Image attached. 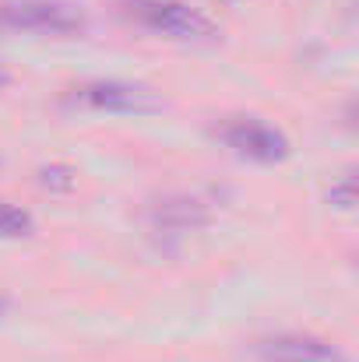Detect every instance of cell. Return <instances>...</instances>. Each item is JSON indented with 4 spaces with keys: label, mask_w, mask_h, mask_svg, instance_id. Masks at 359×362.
I'll return each instance as SVG.
<instances>
[{
    "label": "cell",
    "mask_w": 359,
    "mask_h": 362,
    "mask_svg": "<svg viewBox=\"0 0 359 362\" xmlns=\"http://www.w3.org/2000/svg\"><path fill=\"white\" fill-rule=\"evenodd\" d=\"M127 14L137 18L144 28L183 42H208L219 35V25L183 0H127Z\"/></svg>",
    "instance_id": "7a4b0ae2"
},
{
    "label": "cell",
    "mask_w": 359,
    "mask_h": 362,
    "mask_svg": "<svg viewBox=\"0 0 359 362\" xmlns=\"http://www.w3.org/2000/svg\"><path fill=\"white\" fill-rule=\"evenodd\" d=\"M32 233V215L18 204H7L0 201V236L4 240H18V236H28Z\"/></svg>",
    "instance_id": "8992f818"
},
{
    "label": "cell",
    "mask_w": 359,
    "mask_h": 362,
    "mask_svg": "<svg viewBox=\"0 0 359 362\" xmlns=\"http://www.w3.org/2000/svg\"><path fill=\"white\" fill-rule=\"evenodd\" d=\"M89 28V14L74 0H0V32L74 39Z\"/></svg>",
    "instance_id": "6da1fadb"
},
{
    "label": "cell",
    "mask_w": 359,
    "mask_h": 362,
    "mask_svg": "<svg viewBox=\"0 0 359 362\" xmlns=\"http://www.w3.org/2000/svg\"><path fill=\"white\" fill-rule=\"evenodd\" d=\"M219 137L237 151L239 158H250V162H282L289 155V137L271 127L264 120H253V117H233L219 127Z\"/></svg>",
    "instance_id": "277c9868"
},
{
    "label": "cell",
    "mask_w": 359,
    "mask_h": 362,
    "mask_svg": "<svg viewBox=\"0 0 359 362\" xmlns=\"http://www.w3.org/2000/svg\"><path fill=\"white\" fill-rule=\"evenodd\" d=\"M331 204H338V208H353L356 204V194H353V176H346L338 187H331Z\"/></svg>",
    "instance_id": "52a82bcc"
},
{
    "label": "cell",
    "mask_w": 359,
    "mask_h": 362,
    "mask_svg": "<svg viewBox=\"0 0 359 362\" xmlns=\"http://www.w3.org/2000/svg\"><path fill=\"white\" fill-rule=\"evenodd\" d=\"M7 81H11V74H7V67H4V64H0V88H4V85H7Z\"/></svg>",
    "instance_id": "ba28073f"
},
{
    "label": "cell",
    "mask_w": 359,
    "mask_h": 362,
    "mask_svg": "<svg viewBox=\"0 0 359 362\" xmlns=\"http://www.w3.org/2000/svg\"><path fill=\"white\" fill-rule=\"evenodd\" d=\"M257 362H349L335 345L314 334H275L253 345Z\"/></svg>",
    "instance_id": "5b68a950"
},
{
    "label": "cell",
    "mask_w": 359,
    "mask_h": 362,
    "mask_svg": "<svg viewBox=\"0 0 359 362\" xmlns=\"http://www.w3.org/2000/svg\"><path fill=\"white\" fill-rule=\"evenodd\" d=\"M67 99H71L74 106L96 110V113H152V110H159V95H155L148 85L120 81V78L85 81V85L71 88Z\"/></svg>",
    "instance_id": "3957f363"
}]
</instances>
